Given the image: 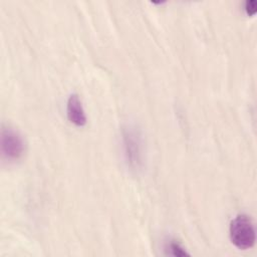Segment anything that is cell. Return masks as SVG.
Here are the masks:
<instances>
[{
	"instance_id": "1",
	"label": "cell",
	"mask_w": 257,
	"mask_h": 257,
	"mask_svg": "<svg viewBox=\"0 0 257 257\" xmlns=\"http://www.w3.org/2000/svg\"><path fill=\"white\" fill-rule=\"evenodd\" d=\"M122 152L126 166L133 171H140L145 162V145L141 131L135 125H126L121 131Z\"/></svg>"
},
{
	"instance_id": "2",
	"label": "cell",
	"mask_w": 257,
	"mask_h": 257,
	"mask_svg": "<svg viewBox=\"0 0 257 257\" xmlns=\"http://www.w3.org/2000/svg\"><path fill=\"white\" fill-rule=\"evenodd\" d=\"M229 235L232 244L241 250L252 248L256 241L254 224L250 217L245 214H239L231 221Z\"/></svg>"
},
{
	"instance_id": "3",
	"label": "cell",
	"mask_w": 257,
	"mask_h": 257,
	"mask_svg": "<svg viewBox=\"0 0 257 257\" xmlns=\"http://www.w3.org/2000/svg\"><path fill=\"white\" fill-rule=\"evenodd\" d=\"M1 154L8 162L20 160L25 153V141L23 136L11 126H3L1 130Z\"/></svg>"
},
{
	"instance_id": "4",
	"label": "cell",
	"mask_w": 257,
	"mask_h": 257,
	"mask_svg": "<svg viewBox=\"0 0 257 257\" xmlns=\"http://www.w3.org/2000/svg\"><path fill=\"white\" fill-rule=\"evenodd\" d=\"M66 113L70 122L77 126H83L86 123V115L82 102L77 94H71L67 99Z\"/></svg>"
},
{
	"instance_id": "5",
	"label": "cell",
	"mask_w": 257,
	"mask_h": 257,
	"mask_svg": "<svg viewBox=\"0 0 257 257\" xmlns=\"http://www.w3.org/2000/svg\"><path fill=\"white\" fill-rule=\"evenodd\" d=\"M168 248L171 251V254L173 256H178V257H183V256H190V254L185 250V248L176 240L170 241L168 244Z\"/></svg>"
},
{
	"instance_id": "6",
	"label": "cell",
	"mask_w": 257,
	"mask_h": 257,
	"mask_svg": "<svg viewBox=\"0 0 257 257\" xmlns=\"http://www.w3.org/2000/svg\"><path fill=\"white\" fill-rule=\"evenodd\" d=\"M245 10L248 15H254L257 11V2L255 0H247L245 3Z\"/></svg>"
}]
</instances>
